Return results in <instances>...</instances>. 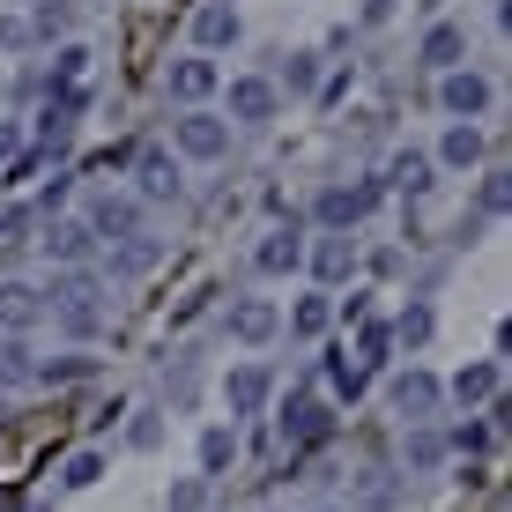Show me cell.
<instances>
[{
  "mask_svg": "<svg viewBox=\"0 0 512 512\" xmlns=\"http://www.w3.org/2000/svg\"><path fill=\"white\" fill-rule=\"evenodd\" d=\"M379 193H386L379 179H364V186H327L320 201H312V216H320L327 231H357V223L379 208Z\"/></svg>",
  "mask_w": 512,
  "mask_h": 512,
  "instance_id": "obj_1",
  "label": "cell"
},
{
  "mask_svg": "<svg viewBox=\"0 0 512 512\" xmlns=\"http://www.w3.org/2000/svg\"><path fill=\"white\" fill-rule=\"evenodd\" d=\"M171 141H179V156H193V164H216V156L231 149V119L186 112V119H171Z\"/></svg>",
  "mask_w": 512,
  "mask_h": 512,
  "instance_id": "obj_2",
  "label": "cell"
},
{
  "mask_svg": "<svg viewBox=\"0 0 512 512\" xmlns=\"http://www.w3.org/2000/svg\"><path fill=\"white\" fill-rule=\"evenodd\" d=\"M82 223H90V238H134L141 231V201L134 193H90V208H82Z\"/></svg>",
  "mask_w": 512,
  "mask_h": 512,
  "instance_id": "obj_3",
  "label": "cell"
},
{
  "mask_svg": "<svg viewBox=\"0 0 512 512\" xmlns=\"http://www.w3.org/2000/svg\"><path fill=\"white\" fill-rule=\"evenodd\" d=\"M438 104H446L453 119H483L490 112V75H475V67H446V75H438Z\"/></svg>",
  "mask_w": 512,
  "mask_h": 512,
  "instance_id": "obj_4",
  "label": "cell"
},
{
  "mask_svg": "<svg viewBox=\"0 0 512 512\" xmlns=\"http://www.w3.org/2000/svg\"><path fill=\"white\" fill-rule=\"evenodd\" d=\"M45 297V312H104V282L90 268H67V275H52V290Z\"/></svg>",
  "mask_w": 512,
  "mask_h": 512,
  "instance_id": "obj_5",
  "label": "cell"
},
{
  "mask_svg": "<svg viewBox=\"0 0 512 512\" xmlns=\"http://www.w3.org/2000/svg\"><path fill=\"white\" fill-rule=\"evenodd\" d=\"M179 156H164V149H141V164H134V201H179Z\"/></svg>",
  "mask_w": 512,
  "mask_h": 512,
  "instance_id": "obj_6",
  "label": "cell"
},
{
  "mask_svg": "<svg viewBox=\"0 0 512 512\" xmlns=\"http://www.w3.org/2000/svg\"><path fill=\"white\" fill-rule=\"evenodd\" d=\"M275 104H282V90H275L268 75H238L231 82V119H238V127H268Z\"/></svg>",
  "mask_w": 512,
  "mask_h": 512,
  "instance_id": "obj_7",
  "label": "cell"
},
{
  "mask_svg": "<svg viewBox=\"0 0 512 512\" xmlns=\"http://www.w3.org/2000/svg\"><path fill=\"white\" fill-rule=\"evenodd\" d=\"M327 431H334V409L320 394H297L290 409H282V438H290V446H320Z\"/></svg>",
  "mask_w": 512,
  "mask_h": 512,
  "instance_id": "obj_8",
  "label": "cell"
},
{
  "mask_svg": "<svg viewBox=\"0 0 512 512\" xmlns=\"http://www.w3.org/2000/svg\"><path fill=\"white\" fill-rule=\"evenodd\" d=\"M223 327H231V342H245V349H253V342H268V334L282 327V312L268 305V297H238V305L223 312Z\"/></svg>",
  "mask_w": 512,
  "mask_h": 512,
  "instance_id": "obj_9",
  "label": "cell"
},
{
  "mask_svg": "<svg viewBox=\"0 0 512 512\" xmlns=\"http://www.w3.org/2000/svg\"><path fill=\"white\" fill-rule=\"evenodd\" d=\"M223 394H231V416H260L268 394H275V372L268 364H238V372L223 379Z\"/></svg>",
  "mask_w": 512,
  "mask_h": 512,
  "instance_id": "obj_10",
  "label": "cell"
},
{
  "mask_svg": "<svg viewBox=\"0 0 512 512\" xmlns=\"http://www.w3.org/2000/svg\"><path fill=\"white\" fill-rule=\"evenodd\" d=\"M305 268L320 275V282H349V275H357V238H349V231H327V238L305 253Z\"/></svg>",
  "mask_w": 512,
  "mask_h": 512,
  "instance_id": "obj_11",
  "label": "cell"
},
{
  "mask_svg": "<svg viewBox=\"0 0 512 512\" xmlns=\"http://www.w3.org/2000/svg\"><path fill=\"white\" fill-rule=\"evenodd\" d=\"M438 401H446V386H438L431 372H401V379H394V409L409 416V423H431Z\"/></svg>",
  "mask_w": 512,
  "mask_h": 512,
  "instance_id": "obj_12",
  "label": "cell"
},
{
  "mask_svg": "<svg viewBox=\"0 0 512 512\" xmlns=\"http://www.w3.org/2000/svg\"><path fill=\"white\" fill-rule=\"evenodd\" d=\"M416 60L431 67V75L461 67V60H468V30H461V23H431V30H423V52H416Z\"/></svg>",
  "mask_w": 512,
  "mask_h": 512,
  "instance_id": "obj_13",
  "label": "cell"
},
{
  "mask_svg": "<svg viewBox=\"0 0 512 512\" xmlns=\"http://www.w3.org/2000/svg\"><path fill=\"white\" fill-rule=\"evenodd\" d=\"M216 60H208V52H193V60H179V67H171V82H164V90L171 97H179V104H201V97H216Z\"/></svg>",
  "mask_w": 512,
  "mask_h": 512,
  "instance_id": "obj_14",
  "label": "cell"
},
{
  "mask_svg": "<svg viewBox=\"0 0 512 512\" xmlns=\"http://www.w3.org/2000/svg\"><path fill=\"white\" fill-rule=\"evenodd\" d=\"M431 164H446V171H475V164H483V127H475V119H453Z\"/></svg>",
  "mask_w": 512,
  "mask_h": 512,
  "instance_id": "obj_15",
  "label": "cell"
},
{
  "mask_svg": "<svg viewBox=\"0 0 512 512\" xmlns=\"http://www.w3.org/2000/svg\"><path fill=\"white\" fill-rule=\"evenodd\" d=\"M253 268H260V275H297V268H305V238H297V223H290V231H268V238H260Z\"/></svg>",
  "mask_w": 512,
  "mask_h": 512,
  "instance_id": "obj_16",
  "label": "cell"
},
{
  "mask_svg": "<svg viewBox=\"0 0 512 512\" xmlns=\"http://www.w3.org/2000/svg\"><path fill=\"white\" fill-rule=\"evenodd\" d=\"M446 401H461V409H483V401H498V364H461V372L446 379Z\"/></svg>",
  "mask_w": 512,
  "mask_h": 512,
  "instance_id": "obj_17",
  "label": "cell"
},
{
  "mask_svg": "<svg viewBox=\"0 0 512 512\" xmlns=\"http://www.w3.org/2000/svg\"><path fill=\"white\" fill-rule=\"evenodd\" d=\"M45 253L60 260V268H90L97 238H90V223H52V231H45Z\"/></svg>",
  "mask_w": 512,
  "mask_h": 512,
  "instance_id": "obj_18",
  "label": "cell"
},
{
  "mask_svg": "<svg viewBox=\"0 0 512 512\" xmlns=\"http://www.w3.org/2000/svg\"><path fill=\"white\" fill-rule=\"evenodd\" d=\"M38 320H45V297L30 290V282H0V327L23 334V327H38Z\"/></svg>",
  "mask_w": 512,
  "mask_h": 512,
  "instance_id": "obj_19",
  "label": "cell"
},
{
  "mask_svg": "<svg viewBox=\"0 0 512 512\" xmlns=\"http://www.w3.org/2000/svg\"><path fill=\"white\" fill-rule=\"evenodd\" d=\"M431 156H423V149H401L394 156V164H386V186H394V193H409V201H423V193H431Z\"/></svg>",
  "mask_w": 512,
  "mask_h": 512,
  "instance_id": "obj_20",
  "label": "cell"
},
{
  "mask_svg": "<svg viewBox=\"0 0 512 512\" xmlns=\"http://www.w3.org/2000/svg\"><path fill=\"white\" fill-rule=\"evenodd\" d=\"M193 38H201L208 52H216V45H238V8H223V0H216V8H201V15H193Z\"/></svg>",
  "mask_w": 512,
  "mask_h": 512,
  "instance_id": "obj_21",
  "label": "cell"
},
{
  "mask_svg": "<svg viewBox=\"0 0 512 512\" xmlns=\"http://www.w3.org/2000/svg\"><path fill=\"white\" fill-rule=\"evenodd\" d=\"M231 461H238V431L231 423H208L201 431V475H223Z\"/></svg>",
  "mask_w": 512,
  "mask_h": 512,
  "instance_id": "obj_22",
  "label": "cell"
},
{
  "mask_svg": "<svg viewBox=\"0 0 512 512\" xmlns=\"http://www.w3.org/2000/svg\"><path fill=\"white\" fill-rule=\"evenodd\" d=\"M431 327H438V312L416 297V305H401V312H394V327H386V334H394V342H409V349H423V342H431Z\"/></svg>",
  "mask_w": 512,
  "mask_h": 512,
  "instance_id": "obj_23",
  "label": "cell"
},
{
  "mask_svg": "<svg viewBox=\"0 0 512 512\" xmlns=\"http://www.w3.org/2000/svg\"><path fill=\"white\" fill-rule=\"evenodd\" d=\"M90 372H97V357H45V364H30V379H45V386H75Z\"/></svg>",
  "mask_w": 512,
  "mask_h": 512,
  "instance_id": "obj_24",
  "label": "cell"
},
{
  "mask_svg": "<svg viewBox=\"0 0 512 512\" xmlns=\"http://www.w3.org/2000/svg\"><path fill=\"white\" fill-rule=\"evenodd\" d=\"M275 90H297V97H305V90H320V52H290V67H282V82H275Z\"/></svg>",
  "mask_w": 512,
  "mask_h": 512,
  "instance_id": "obj_25",
  "label": "cell"
},
{
  "mask_svg": "<svg viewBox=\"0 0 512 512\" xmlns=\"http://www.w3.org/2000/svg\"><path fill=\"white\" fill-rule=\"evenodd\" d=\"M119 245H127V253L112 260L119 275H141V268H156V253H164V245H156V238H141V231H134V238H119Z\"/></svg>",
  "mask_w": 512,
  "mask_h": 512,
  "instance_id": "obj_26",
  "label": "cell"
},
{
  "mask_svg": "<svg viewBox=\"0 0 512 512\" xmlns=\"http://www.w3.org/2000/svg\"><path fill=\"white\" fill-rule=\"evenodd\" d=\"M290 327H297V334H327V327H334V305H327V297H297Z\"/></svg>",
  "mask_w": 512,
  "mask_h": 512,
  "instance_id": "obj_27",
  "label": "cell"
},
{
  "mask_svg": "<svg viewBox=\"0 0 512 512\" xmlns=\"http://www.w3.org/2000/svg\"><path fill=\"white\" fill-rule=\"evenodd\" d=\"M127 446H134V453H156V446H164V416H156V409H134Z\"/></svg>",
  "mask_w": 512,
  "mask_h": 512,
  "instance_id": "obj_28",
  "label": "cell"
},
{
  "mask_svg": "<svg viewBox=\"0 0 512 512\" xmlns=\"http://www.w3.org/2000/svg\"><path fill=\"white\" fill-rule=\"evenodd\" d=\"M364 379H372V372H364V364H349V357H334V364H327V386H334L342 401H357V394H364Z\"/></svg>",
  "mask_w": 512,
  "mask_h": 512,
  "instance_id": "obj_29",
  "label": "cell"
},
{
  "mask_svg": "<svg viewBox=\"0 0 512 512\" xmlns=\"http://www.w3.org/2000/svg\"><path fill=\"white\" fill-rule=\"evenodd\" d=\"M97 475H104V453L90 446V453H75V461H67V468H60V483H67V490H90V483H97Z\"/></svg>",
  "mask_w": 512,
  "mask_h": 512,
  "instance_id": "obj_30",
  "label": "cell"
},
{
  "mask_svg": "<svg viewBox=\"0 0 512 512\" xmlns=\"http://www.w3.org/2000/svg\"><path fill=\"white\" fill-rule=\"evenodd\" d=\"M82 75H90V52H82V45H67L60 60H52V82H60V90H82Z\"/></svg>",
  "mask_w": 512,
  "mask_h": 512,
  "instance_id": "obj_31",
  "label": "cell"
},
{
  "mask_svg": "<svg viewBox=\"0 0 512 512\" xmlns=\"http://www.w3.org/2000/svg\"><path fill=\"white\" fill-rule=\"evenodd\" d=\"M490 438H498V423H453L446 446H453V453H490Z\"/></svg>",
  "mask_w": 512,
  "mask_h": 512,
  "instance_id": "obj_32",
  "label": "cell"
},
{
  "mask_svg": "<svg viewBox=\"0 0 512 512\" xmlns=\"http://www.w3.org/2000/svg\"><path fill=\"white\" fill-rule=\"evenodd\" d=\"M438 461H446V438H438V431H416V438H409V468H438Z\"/></svg>",
  "mask_w": 512,
  "mask_h": 512,
  "instance_id": "obj_33",
  "label": "cell"
},
{
  "mask_svg": "<svg viewBox=\"0 0 512 512\" xmlns=\"http://www.w3.org/2000/svg\"><path fill=\"white\" fill-rule=\"evenodd\" d=\"M67 23H75V15H67V8H52V0H45V8L30 15V38H60Z\"/></svg>",
  "mask_w": 512,
  "mask_h": 512,
  "instance_id": "obj_34",
  "label": "cell"
},
{
  "mask_svg": "<svg viewBox=\"0 0 512 512\" xmlns=\"http://www.w3.org/2000/svg\"><path fill=\"white\" fill-rule=\"evenodd\" d=\"M201 505H208V475H193V483L171 490V512H201Z\"/></svg>",
  "mask_w": 512,
  "mask_h": 512,
  "instance_id": "obj_35",
  "label": "cell"
},
{
  "mask_svg": "<svg viewBox=\"0 0 512 512\" xmlns=\"http://www.w3.org/2000/svg\"><path fill=\"white\" fill-rule=\"evenodd\" d=\"M60 327H67V334H75V342H90V334L104 327V312H60Z\"/></svg>",
  "mask_w": 512,
  "mask_h": 512,
  "instance_id": "obj_36",
  "label": "cell"
},
{
  "mask_svg": "<svg viewBox=\"0 0 512 512\" xmlns=\"http://www.w3.org/2000/svg\"><path fill=\"white\" fill-rule=\"evenodd\" d=\"M30 45V23H15V15H8V23H0V52H23Z\"/></svg>",
  "mask_w": 512,
  "mask_h": 512,
  "instance_id": "obj_37",
  "label": "cell"
},
{
  "mask_svg": "<svg viewBox=\"0 0 512 512\" xmlns=\"http://www.w3.org/2000/svg\"><path fill=\"white\" fill-rule=\"evenodd\" d=\"M15 156H23V127H8V119H0V164H15Z\"/></svg>",
  "mask_w": 512,
  "mask_h": 512,
  "instance_id": "obj_38",
  "label": "cell"
},
{
  "mask_svg": "<svg viewBox=\"0 0 512 512\" xmlns=\"http://www.w3.org/2000/svg\"><path fill=\"white\" fill-rule=\"evenodd\" d=\"M0 379H30V364H23V349H15V342L0 349Z\"/></svg>",
  "mask_w": 512,
  "mask_h": 512,
  "instance_id": "obj_39",
  "label": "cell"
},
{
  "mask_svg": "<svg viewBox=\"0 0 512 512\" xmlns=\"http://www.w3.org/2000/svg\"><path fill=\"white\" fill-rule=\"evenodd\" d=\"M483 216H505V179H483Z\"/></svg>",
  "mask_w": 512,
  "mask_h": 512,
  "instance_id": "obj_40",
  "label": "cell"
},
{
  "mask_svg": "<svg viewBox=\"0 0 512 512\" xmlns=\"http://www.w3.org/2000/svg\"><path fill=\"white\" fill-rule=\"evenodd\" d=\"M386 8H394V0H364V23H386Z\"/></svg>",
  "mask_w": 512,
  "mask_h": 512,
  "instance_id": "obj_41",
  "label": "cell"
},
{
  "mask_svg": "<svg viewBox=\"0 0 512 512\" xmlns=\"http://www.w3.org/2000/svg\"><path fill=\"white\" fill-rule=\"evenodd\" d=\"M23 512H45V505H23Z\"/></svg>",
  "mask_w": 512,
  "mask_h": 512,
  "instance_id": "obj_42",
  "label": "cell"
},
{
  "mask_svg": "<svg viewBox=\"0 0 512 512\" xmlns=\"http://www.w3.org/2000/svg\"><path fill=\"white\" fill-rule=\"evenodd\" d=\"M327 512H342V505H327Z\"/></svg>",
  "mask_w": 512,
  "mask_h": 512,
  "instance_id": "obj_43",
  "label": "cell"
}]
</instances>
